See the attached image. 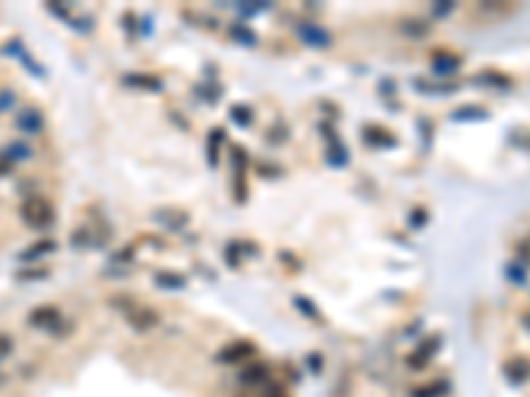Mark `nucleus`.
<instances>
[{
	"label": "nucleus",
	"instance_id": "nucleus-1",
	"mask_svg": "<svg viewBox=\"0 0 530 397\" xmlns=\"http://www.w3.org/2000/svg\"><path fill=\"white\" fill-rule=\"evenodd\" d=\"M53 206L48 204L43 196H30V199H24V204H21V220L27 222L30 228H37V231H43L48 228L51 222H53Z\"/></svg>",
	"mask_w": 530,
	"mask_h": 397
},
{
	"label": "nucleus",
	"instance_id": "nucleus-2",
	"mask_svg": "<svg viewBox=\"0 0 530 397\" xmlns=\"http://www.w3.org/2000/svg\"><path fill=\"white\" fill-rule=\"evenodd\" d=\"M16 127L21 132H32V135H37V132H43L46 127V117L40 114V109H35V106H24V109H19L16 112Z\"/></svg>",
	"mask_w": 530,
	"mask_h": 397
},
{
	"label": "nucleus",
	"instance_id": "nucleus-3",
	"mask_svg": "<svg viewBox=\"0 0 530 397\" xmlns=\"http://www.w3.org/2000/svg\"><path fill=\"white\" fill-rule=\"evenodd\" d=\"M59 321L61 312L53 305H40V308H35L30 312V326H35V328H53Z\"/></svg>",
	"mask_w": 530,
	"mask_h": 397
},
{
	"label": "nucleus",
	"instance_id": "nucleus-4",
	"mask_svg": "<svg viewBox=\"0 0 530 397\" xmlns=\"http://www.w3.org/2000/svg\"><path fill=\"white\" fill-rule=\"evenodd\" d=\"M504 376L512 384H525L530 379V363L525 358H515L504 363Z\"/></svg>",
	"mask_w": 530,
	"mask_h": 397
},
{
	"label": "nucleus",
	"instance_id": "nucleus-5",
	"mask_svg": "<svg viewBox=\"0 0 530 397\" xmlns=\"http://www.w3.org/2000/svg\"><path fill=\"white\" fill-rule=\"evenodd\" d=\"M51 252H56V241L53 238H40V241H35L32 247L19 254V260L21 263H35V260H40V257H46Z\"/></svg>",
	"mask_w": 530,
	"mask_h": 397
},
{
	"label": "nucleus",
	"instance_id": "nucleus-6",
	"mask_svg": "<svg viewBox=\"0 0 530 397\" xmlns=\"http://www.w3.org/2000/svg\"><path fill=\"white\" fill-rule=\"evenodd\" d=\"M438 347H440L438 339H427L424 344H419L416 355H411V358H409V366L411 368H424V366H427V360H430V358H432L435 353H438Z\"/></svg>",
	"mask_w": 530,
	"mask_h": 397
},
{
	"label": "nucleus",
	"instance_id": "nucleus-7",
	"mask_svg": "<svg viewBox=\"0 0 530 397\" xmlns=\"http://www.w3.org/2000/svg\"><path fill=\"white\" fill-rule=\"evenodd\" d=\"M249 355H255V347H252V344H244V342H239V344H231V347H226L223 353L218 355V360H226V363H242L244 358H249Z\"/></svg>",
	"mask_w": 530,
	"mask_h": 397
},
{
	"label": "nucleus",
	"instance_id": "nucleus-8",
	"mask_svg": "<svg viewBox=\"0 0 530 397\" xmlns=\"http://www.w3.org/2000/svg\"><path fill=\"white\" fill-rule=\"evenodd\" d=\"M300 35H303V37H305V40H308L310 45H316V48H324V45L332 43L329 32L321 30V27H316V24H308V27H303V30H300Z\"/></svg>",
	"mask_w": 530,
	"mask_h": 397
},
{
	"label": "nucleus",
	"instance_id": "nucleus-9",
	"mask_svg": "<svg viewBox=\"0 0 530 397\" xmlns=\"http://www.w3.org/2000/svg\"><path fill=\"white\" fill-rule=\"evenodd\" d=\"M3 157H8L11 162H24V159H30L32 157V148L27 146V143L14 141V143H8V146L3 148Z\"/></svg>",
	"mask_w": 530,
	"mask_h": 397
},
{
	"label": "nucleus",
	"instance_id": "nucleus-10",
	"mask_svg": "<svg viewBox=\"0 0 530 397\" xmlns=\"http://www.w3.org/2000/svg\"><path fill=\"white\" fill-rule=\"evenodd\" d=\"M432 67H435L440 74H451L459 69V59L451 56V53H438V56L432 59Z\"/></svg>",
	"mask_w": 530,
	"mask_h": 397
},
{
	"label": "nucleus",
	"instance_id": "nucleus-11",
	"mask_svg": "<svg viewBox=\"0 0 530 397\" xmlns=\"http://www.w3.org/2000/svg\"><path fill=\"white\" fill-rule=\"evenodd\" d=\"M488 114H485L480 106H464V112H454L451 114V119H485Z\"/></svg>",
	"mask_w": 530,
	"mask_h": 397
},
{
	"label": "nucleus",
	"instance_id": "nucleus-12",
	"mask_svg": "<svg viewBox=\"0 0 530 397\" xmlns=\"http://www.w3.org/2000/svg\"><path fill=\"white\" fill-rule=\"evenodd\" d=\"M506 279L512 283H525V267H520L517 263L506 265Z\"/></svg>",
	"mask_w": 530,
	"mask_h": 397
},
{
	"label": "nucleus",
	"instance_id": "nucleus-13",
	"mask_svg": "<svg viewBox=\"0 0 530 397\" xmlns=\"http://www.w3.org/2000/svg\"><path fill=\"white\" fill-rule=\"evenodd\" d=\"M14 103H16V93H14V90H11V88L0 90V114H3V112H8Z\"/></svg>",
	"mask_w": 530,
	"mask_h": 397
},
{
	"label": "nucleus",
	"instance_id": "nucleus-14",
	"mask_svg": "<svg viewBox=\"0 0 530 397\" xmlns=\"http://www.w3.org/2000/svg\"><path fill=\"white\" fill-rule=\"evenodd\" d=\"M11 353H14V339L8 334H0V360H6Z\"/></svg>",
	"mask_w": 530,
	"mask_h": 397
},
{
	"label": "nucleus",
	"instance_id": "nucleus-15",
	"mask_svg": "<svg viewBox=\"0 0 530 397\" xmlns=\"http://www.w3.org/2000/svg\"><path fill=\"white\" fill-rule=\"evenodd\" d=\"M517 257H520V260H525V263H530V236L528 238H522V241L517 244Z\"/></svg>",
	"mask_w": 530,
	"mask_h": 397
},
{
	"label": "nucleus",
	"instance_id": "nucleus-16",
	"mask_svg": "<svg viewBox=\"0 0 530 397\" xmlns=\"http://www.w3.org/2000/svg\"><path fill=\"white\" fill-rule=\"evenodd\" d=\"M48 270H21L19 273V279L21 281H37V279H46Z\"/></svg>",
	"mask_w": 530,
	"mask_h": 397
},
{
	"label": "nucleus",
	"instance_id": "nucleus-17",
	"mask_svg": "<svg viewBox=\"0 0 530 397\" xmlns=\"http://www.w3.org/2000/svg\"><path fill=\"white\" fill-rule=\"evenodd\" d=\"M265 371H268V368H265ZM265 371H263V368H258V366H249V368H247V373H242V382H244V379H260Z\"/></svg>",
	"mask_w": 530,
	"mask_h": 397
},
{
	"label": "nucleus",
	"instance_id": "nucleus-18",
	"mask_svg": "<svg viewBox=\"0 0 530 397\" xmlns=\"http://www.w3.org/2000/svg\"><path fill=\"white\" fill-rule=\"evenodd\" d=\"M11 170H14V162H11L8 157H3V154H0V177H6Z\"/></svg>",
	"mask_w": 530,
	"mask_h": 397
},
{
	"label": "nucleus",
	"instance_id": "nucleus-19",
	"mask_svg": "<svg viewBox=\"0 0 530 397\" xmlns=\"http://www.w3.org/2000/svg\"><path fill=\"white\" fill-rule=\"evenodd\" d=\"M522 326H525V328L530 331V312H525V315H522Z\"/></svg>",
	"mask_w": 530,
	"mask_h": 397
}]
</instances>
